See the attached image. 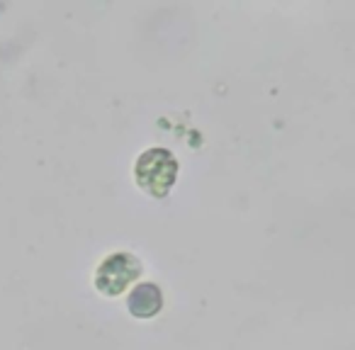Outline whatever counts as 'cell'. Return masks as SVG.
<instances>
[{
  "label": "cell",
  "instance_id": "6da1fadb",
  "mask_svg": "<svg viewBox=\"0 0 355 350\" xmlns=\"http://www.w3.org/2000/svg\"><path fill=\"white\" fill-rule=\"evenodd\" d=\"M175 161L168 151L163 148H151L146 151L137 163V175H139V185L148 190L153 195H166V190L173 185L175 180Z\"/></svg>",
  "mask_w": 355,
  "mask_h": 350
},
{
  "label": "cell",
  "instance_id": "7a4b0ae2",
  "mask_svg": "<svg viewBox=\"0 0 355 350\" xmlns=\"http://www.w3.org/2000/svg\"><path fill=\"white\" fill-rule=\"evenodd\" d=\"M139 275V263L127 253H117L98 270V287L107 295H119Z\"/></svg>",
  "mask_w": 355,
  "mask_h": 350
},
{
  "label": "cell",
  "instance_id": "3957f363",
  "mask_svg": "<svg viewBox=\"0 0 355 350\" xmlns=\"http://www.w3.org/2000/svg\"><path fill=\"white\" fill-rule=\"evenodd\" d=\"M161 306V292L153 285H141L129 299V309L137 316H151Z\"/></svg>",
  "mask_w": 355,
  "mask_h": 350
}]
</instances>
